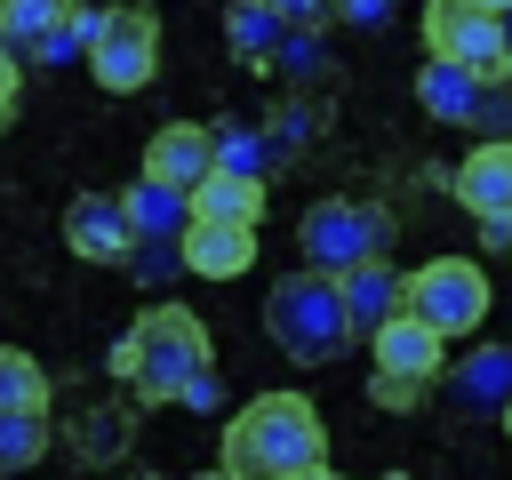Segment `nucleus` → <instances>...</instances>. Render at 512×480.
I'll list each match as a JSON object with an SVG mask.
<instances>
[{"instance_id": "obj_3", "label": "nucleus", "mask_w": 512, "mask_h": 480, "mask_svg": "<svg viewBox=\"0 0 512 480\" xmlns=\"http://www.w3.org/2000/svg\"><path fill=\"white\" fill-rule=\"evenodd\" d=\"M264 336L296 360V368H328L360 328H352V304H344V280H320V272H288L272 280L264 296Z\"/></svg>"}, {"instance_id": "obj_29", "label": "nucleus", "mask_w": 512, "mask_h": 480, "mask_svg": "<svg viewBox=\"0 0 512 480\" xmlns=\"http://www.w3.org/2000/svg\"><path fill=\"white\" fill-rule=\"evenodd\" d=\"M184 408H224V384H216V376H200V384L184 392Z\"/></svg>"}, {"instance_id": "obj_17", "label": "nucleus", "mask_w": 512, "mask_h": 480, "mask_svg": "<svg viewBox=\"0 0 512 480\" xmlns=\"http://www.w3.org/2000/svg\"><path fill=\"white\" fill-rule=\"evenodd\" d=\"M280 40H288V24H280L272 0H232V8H224V48H232L240 64H272Z\"/></svg>"}, {"instance_id": "obj_34", "label": "nucleus", "mask_w": 512, "mask_h": 480, "mask_svg": "<svg viewBox=\"0 0 512 480\" xmlns=\"http://www.w3.org/2000/svg\"><path fill=\"white\" fill-rule=\"evenodd\" d=\"M376 480H408V472H376Z\"/></svg>"}, {"instance_id": "obj_18", "label": "nucleus", "mask_w": 512, "mask_h": 480, "mask_svg": "<svg viewBox=\"0 0 512 480\" xmlns=\"http://www.w3.org/2000/svg\"><path fill=\"white\" fill-rule=\"evenodd\" d=\"M192 216H200V224H264V184L216 168V176L192 192Z\"/></svg>"}, {"instance_id": "obj_27", "label": "nucleus", "mask_w": 512, "mask_h": 480, "mask_svg": "<svg viewBox=\"0 0 512 480\" xmlns=\"http://www.w3.org/2000/svg\"><path fill=\"white\" fill-rule=\"evenodd\" d=\"M368 400H376V408H392V416H408L424 392H416V384H400V376H376V384H368Z\"/></svg>"}, {"instance_id": "obj_4", "label": "nucleus", "mask_w": 512, "mask_h": 480, "mask_svg": "<svg viewBox=\"0 0 512 480\" xmlns=\"http://www.w3.org/2000/svg\"><path fill=\"white\" fill-rule=\"evenodd\" d=\"M296 248H304V272L352 280V272L384 264V248H392V208H376V200H312V208L296 216Z\"/></svg>"}, {"instance_id": "obj_15", "label": "nucleus", "mask_w": 512, "mask_h": 480, "mask_svg": "<svg viewBox=\"0 0 512 480\" xmlns=\"http://www.w3.org/2000/svg\"><path fill=\"white\" fill-rule=\"evenodd\" d=\"M344 304H352V328H360V336H376V328L408 320V272L368 264V272H352V280H344Z\"/></svg>"}, {"instance_id": "obj_5", "label": "nucleus", "mask_w": 512, "mask_h": 480, "mask_svg": "<svg viewBox=\"0 0 512 480\" xmlns=\"http://www.w3.org/2000/svg\"><path fill=\"white\" fill-rule=\"evenodd\" d=\"M424 56L432 64H464L480 80H512V32H504V16H480L464 0H432L424 8Z\"/></svg>"}, {"instance_id": "obj_19", "label": "nucleus", "mask_w": 512, "mask_h": 480, "mask_svg": "<svg viewBox=\"0 0 512 480\" xmlns=\"http://www.w3.org/2000/svg\"><path fill=\"white\" fill-rule=\"evenodd\" d=\"M216 168L224 176H272L280 168V144H272V128H248V120H216Z\"/></svg>"}, {"instance_id": "obj_12", "label": "nucleus", "mask_w": 512, "mask_h": 480, "mask_svg": "<svg viewBox=\"0 0 512 480\" xmlns=\"http://www.w3.org/2000/svg\"><path fill=\"white\" fill-rule=\"evenodd\" d=\"M368 344H376V376H400V384H416V392L448 376V336H440V328H424L416 312H408V320H392V328H376Z\"/></svg>"}, {"instance_id": "obj_32", "label": "nucleus", "mask_w": 512, "mask_h": 480, "mask_svg": "<svg viewBox=\"0 0 512 480\" xmlns=\"http://www.w3.org/2000/svg\"><path fill=\"white\" fill-rule=\"evenodd\" d=\"M200 480H232V472H224V464H216V472H200Z\"/></svg>"}, {"instance_id": "obj_28", "label": "nucleus", "mask_w": 512, "mask_h": 480, "mask_svg": "<svg viewBox=\"0 0 512 480\" xmlns=\"http://www.w3.org/2000/svg\"><path fill=\"white\" fill-rule=\"evenodd\" d=\"M344 8V24H360V32H384L392 24V0H336Z\"/></svg>"}, {"instance_id": "obj_9", "label": "nucleus", "mask_w": 512, "mask_h": 480, "mask_svg": "<svg viewBox=\"0 0 512 480\" xmlns=\"http://www.w3.org/2000/svg\"><path fill=\"white\" fill-rule=\"evenodd\" d=\"M64 248L80 264H128L136 256V224H128V200L120 192H80L64 208Z\"/></svg>"}, {"instance_id": "obj_20", "label": "nucleus", "mask_w": 512, "mask_h": 480, "mask_svg": "<svg viewBox=\"0 0 512 480\" xmlns=\"http://www.w3.org/2000/svg\"><path fill=\"white\" fill-rule=\"evenodd\" d=\"M48 368L24 352V344H8L0 352V416H48Z\"/></svg>"}, {"instance_id": "obj_13", "label": "nucleus", "mask_w": 512, "mask_h": 480, "mask_svg": "<svg viewBox=\"0 0 512 480\" xmlns=\"http://www.w3.org/2000/svg\"><path fill=\"white\" fill-rule=\"evenodd\" d=\"M448 184H456V200H464L480 224H512V136H496V144L480 136V144L456 160Z\"/></svg>"}, {"instance_id": "obj_6", "label": "nucleus", "mask_w": 512, "mask_h": 480, "mask_svg": "<svg viewBox=\"0 0 512 480\" xmlns=\"http://www.w3.org/2000/svg\"><path fill=\"white\" fill-rule=\"evenodd\" d=\"M408 312L456 344V336H472L488 320V272L472 256H432V264L408 272Z\"/></svg>"}, {"instance_id": "obj_14", "label": "nucleus", "mask_w": 512, "mask_h": 480, "mask_svg": "<svg viewBox=\"0 0 512 480\" xmlns=\"http://www.w3.org/2000/svg\"><path fill=\"white\" fill-rule=\"evenodd\" d=\"M184 264L200 280H240L256 264V224H192L184 232Z\"/></svg>"}, {"instance_id": "obj_22", "label": "nucleus", "mask_w": 512, "mask_h": 480, "mask_svg": "<svg viewBox=\"0 0 512 480\" xmlns=\"http://www.w3.org/2000/svg\"><path fill=\"white\" fill-rule=\"evenodd\" d=\"M264 128H272V144H280V160H288V152H304V144L328 128V104H320V96H280V112H272Z\"/></svg>"}, {"instance_id": "obj_8", "label": "nucleus", "mask_w": 512, "mask_h": 480, "mask_svg": "<svg viewBox=\"0 0 512 480\" xmlns=\"http://www.w3.org/2000/svg\"><path fill=\"white\" fill-rule=\"evenodd\" d=\"M88 72H96V88H112V96L152 88V72H160V16H152V8H112Z\"/></svg>"}, {"instance_id": "obj_10", "label": "nucleus", "mask_w": 512, "mask_h": 480, "mask_svg": "<svg viewBox=\"0 0 512 480\" xmlns=\"http://www.w3.org/2000/svg\"><path fill=\"white\" fill-rule=\"evenodd\" d=\"M440 400H448L456 416H504V408H512V344H472V352H456L448 376H440Z\"/></svg>"}, {"instance_id": "obj_35", "label": "nucleus", "mask_w": 512, "mask_h": 480, "mask_svg": "<svg viewBox=\"0 0 512 480\" xmlns=\"http://www.w3.org/2000/svg\"><path fill=\"white\" fill-rule=\"evenodd\" d=\"M504 432H512V408H504Z\"/></svg>"}, {"instance_id": "obj_16", "label": "nucleus", "mask_w": 512, "mask_h": 480, "mask_svg": "<svg viewBox=\"0 0 512 480\" xmlns=\"http://www.w3.org/2000/svg\"><path fill=\"white\" fill-rule=\"evenodd\" d=\"M128 224H136V240H184L200 216H192V192H168V184H152V176H136L128 192Z\"/></svg>"}, {"instance_id": "obj_33", "label": "nucleus", "mask_w": 512, "mask_h": 480, "mask_svg": "<svg viewBox=\"0 0 512 480\" xmlns=\"http://www.w3.org/2000/svg\"><path fill=\"white\" fill-rule=\"evenodd\" d=\"M304 480H336V472H328V464H320V472H304Z\"/></svg>"}, {"instance_id": "obj_21", "label": "nucleus", "mask_w": 512, "mask_h": 480, "mask_svg": "<svg viewBox=\"0 0 512 480\" xmlns=\"http://www.w3.org/2000/svg\"><path fill=\"white\" fill-rule=\"evenodd\" d=\"M80 0H0V32H8V56H32Z\"/></svg>"}, {"instance_id": "obj_7", "label": "nucleus", "mask_w": 512, "mask_h": 480, "mask_svg": "<svg viewBox=\"0 0 512 480\" xmlns=\"http://www.w3.org/2000/svg\"><path fill=\"white\" fill-rule=\"evenodd\" d=\"M416 104L432 112V120H448V128H488V144L496 136H512V80H480V72H464V64H416Z\"/></svg>"}, {"instance_id": "obj_1", "label": "nucleus", "mask_w": 512, "mask_h": 480, "mask_svg": "<svg viewBox=\"0 0 512 480\" xmlns=\"http://www.w3.org/2000/svg\"><path fill=\"white\" fill-rule=\"evenodd\" d=\"M232 480H304L328 464V424L304 392H256L248 408L224 416V456Z\"/></svg>"}, {"instance_id": "obj_24", "label": "nucleus", "mask_w": 512, "mask_h": 480, "mask_svg": "<svg viewBox=\"0 0 512 480\" xmlns=\"http://www.w3.org/2000/svg\"><path fill=\"white\" fill-rule=\"evenodd\" d=\"M48 432H56L48 416H0V464H8V472L40 464V456H48Z\"/></svg>"}, {"instance_id": "obj_25", "label": "nucleus", "mask_w": 512, "mask_h": 480, "mask_svg": "<svg viewBox=\"0 0 512 480\" xmlns=\"http://www.w3.org/2000/svg\"><path fill=\"white\" fill-rule=\"evenodd\" d=\"M128 272H136L144 288H160V280H176V272H192V264H184V240H136Z\"/></svg>"}, {"instance_id": "obj_36", "label": "nucleus", "mask_w": 512, "mask_h": 480, "mask_svg": "<svg viewBox=\"0 0 512 480\" xmlns=\"http://www.w3.org/2000/svg\"><path fill=\"white\" fill-rule=\"evenodd\" d=\"M504 32H512V16H504Z\"/></svg>"}, {"instance_id": "obj_23", "label": "nucleus", "mask_w": 512, "mask_h": 480, "mask_svg": "<svg viewBox=\"0 0 512 480\" xmlns=\"http://www.w3.org/2000/svg\"><path fill=\"white\" fill-rule=\"evenodd\" d=\"M272 72H280V80L304 96V88L328 72V48H320V32H288V40H280V56H272Z\"/></svg>"}, {"instance_id": "obj_26", "label": "nucleus", "mask_w": 512, "mask_h": 480, "mask_svg": "<svg viewBox=\"0 0 512 480\" xmlns=\"http://www.w3.org/2000/svg\"><path fill=\"white\" fill-rule=\"evenodd\" d=\"M272 8H280V24H288V32H328V24L344 16L336 0H272Z\"/></svg>"}, {"instance_id": "obj_30", "label": "nucleus", "mask_w": 512, "mask_h": 480, "mask_svg": "<svg viewBox=\"0 0 512 480\" xmlns=\"http://www.w3.org/2000/svg\"><path fill=\"white\" fill-rule=\"evenodd\" d=\"M464 8H480V16H512V0H464Z\"/></svg>"}, {"instance_id": "obj_2", "label": "nucleus", "mask_w": 512, "mask_h": 480, "mask_svg": "<svg viewBox=\"0 0 512 480\" xmlns=\"http://www.w3.org/2000/svg\"><path fill=\"white\" fill-rule=\"evenodd\" d=\"M136 400H184L200 376H216V344H208V320L192 304H152L104 360Z\"/></svg>"}, {"instance_id": "obj_31", "label": "nucleus", "mask_w": 512, "mask_h": 480, "mask_svg": "<svg viewBox=\"0 0 512 480\" xmlns=\"http://www.w3.org/2000/svg\"><path fill=\"white\" fill-rule=\"evenodd\" d=\"M128 480H168V472H128Z\"/></svg>"}, {"instance_id": "obj_11", "label": "nucleus", "mask_w": 512, "mask_h": 480, "mask_svg": "<svg viewBox=\"0 0 512 480\" xmlns=\"http://www.w3.org/2000/svg\"><path fill=\"white\" fill-rule=\"evenodd\" d=\"M144 176L168 184V192H200V184L216 176V128H200V120H168V128H152V144H144Z\"/></svg>"}]
</instances>
